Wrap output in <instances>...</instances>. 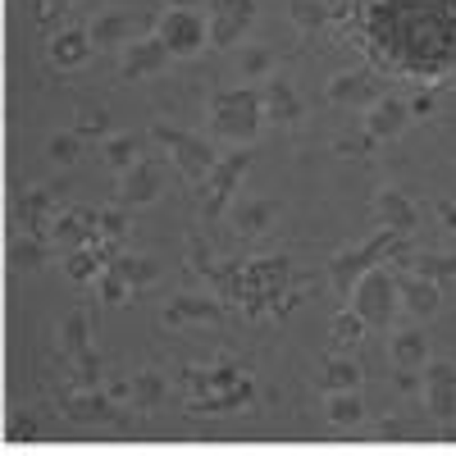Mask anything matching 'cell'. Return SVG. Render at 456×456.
<instances>
[{"label": "cell", "mask_w": 456, "mask_h": 456, "mask_svg": "<svg viewBox=\"0 0 456 456\" xmlns=\"http://www.w3.org/2000/svg\"><path fill=\"white\" fill-rule=\"evenodd\" d=\"M96 292H101V301H105V306H124V301H128V292H133V283H128L119 270H114V265H105V270H101V279H96Z\"/></svg>", "instance_id": "cell-33"}, {"label": "cell", "mask_w": 456, "mask_h": 456, "mask_svg": "<svg viewBox=\"0 0 456 456\" xmlns=\"http://www.w3.org/2000/svg\"><path fill=\"white\" fill-rule=\"evenodd\" d=\"M169 46L160 42V37H137V42H128L124 46V60H119V73L128 83H137V78H156V73H165L169 69Z\"/></svg>", "instance_id": "cell-6"}, {"label": "cell", "mask_w": 456, "mask_h": 456, "mask_svg": "<svg viewBox=\"0 0 456 456\" xmlns=\"http://www.w3.org/2000/svg\"><path fill=\"white\" fill-rule=\"evenodd\" d=\"M64 5H73V0H42V10H37V14H42V19H51V14H60Z\"/></svg>", "instance_id": "cell-43"}, {"label": "cell", "mask_w": 456, "mask_h": 456, "mask_svg": "<svg viewBox=\"0 0 456 456\" xmlns=\"http://www.w3.org/2000/svg\"><path fill=\"white\" fill-rule=\"evenodd\" d=\"M187 320H206V324H215V320H224V306L215 297H197V292H178L169 306H165V324L169 329H178V324H187Z\"/></svg>", "instance_id": "cell-17"}, {"label": "cell", "mask_w": 456, "mask_h": 456, "mask_svg": "<svg viewBox=\"0 0 456 456\" xmlns=\"http://www.w3.org/2000/svg\"><path fill=\"white\" fill-rule=\"evenodd\" d=\"M238 69L247 73V78H274V73H279L274 51H265V46H256V42L238 46Z\"/></svg>", "instance_id": "cell-30"}, {"label": "cell", "mask_w": 456, "mask_h": 456, "mask_svg": "<svg viewBox=\"0 0 456 456\" xmlns=\"http://www.w3.org/2000/svg\"><path fill=\"white\" fill-rule=\"evenodd\" d=\"M55 192H60V187H55ZM55 192H51V187H32V192L19 197L14 219H23V233L51 238V228H55Z\"/></svg>", "instance_id": "cell-10"}, {"label": "cell", "mask_w": 456, "mask_h": 456, "mask_svg": "<svg viewBox=\"0 0 456 456\" xmlns=\"http://www.w3.org/2000/svg\"><path fill=\"white\" fill-rule=\"evenodd\" d=\"M60 411L69 415L73 425H101V420H110V415H114V402L101 388H78V393H69L60 402Z\"/></svg>", "instance_id": "cell-16"}, {"label": "cell", "mask_w": 456, "mask_h": 456, "mask_svg": "<svg viewBox=\"0 0 456 456\" xmlns=\"http://www.w3.org/2000/svg\"><path fill=\"white\" fill-rule=\"evenodd\" d=\"M83 347H92V329H87V315L73 311L64 324H60V352L64 356H78Z\"/></svg>", "instance_id": "cell-31"}, {"label": "cell", "mask_w": 456, "mask_h": 456, "mask_svg": "<svg viewBox=\"0 0 456 456\" xmlns=\"http://www.w3.org/2000/svg\"><path fill=\"white\" fill-rule=\"evenodd\" d=\"M374 215H379V224H384V228H393V233H411L415 219H420L402 187H379V197H374Z\"/></svg>", "instance_id": "cell-15"}, {"label": "cell", "mask_w": 456, "mask_h": 456, "mask_svg": "<svg viewBox=\"0 0 456 456\" xmlns=\"http://www.w3.org/2000/svg\"><path fill=\"white\" fill-rule=\"evenodd\" d=\"M5 438H10V443H37V438H42V425H37L28 411H23V415H10Z\"/></svg>", "instance_id": "cell-39"}, {"label": "cell", "mask_w": 456, "mask_h": 456, "mask_svg": "<svg viewBox=\"0 0 456 456\" xmlns=\"http://www.w3.org/2000/svg\"><path fill=\"white\" fill-rule=\"evenodd\" d=\"M114 270L133 283V292L137 288H151V283L160 279V270H156V260H151V256H119V260H114Z\"/></svg>", "instance_id": "cell-32"}, {"label": "cell", "mask_w": 456, "mask_h": 456, "mask_svg": "<svg viewBox=\"0 0 456 456\" xmlns=\"http://www.w3.org/2000/svg\"><path fill=\"white\" fill-rule=\"evenodd\" d=\"M78 137H110V110L92 105L78 114Z\"/></svg>", "instance_id": "cell-38"}, {"label": "cell", "mask_w": 456, "mask_h": 456, "mask_svg": "<svg viewBox=\"0 0 456 456\" xmlns=\"http://www.w3.org/2000/svg\"><path fill=\"white\" fill-rule=\"evenodd\" d=\"M438 215H443V224H447V228H456V206H452V201H443V206H438Z\"/></svg>", "instance_id": "cell-45"}, {"label": "cell", "mask_w": 456, "mask_h": 456, "mask_svg": "<svg viewBox=\"0 0 456 456\" xmlns=\"http://www.w3.org/2000/svg\"><path fill=\"white\" fill-rule=\"evenodd\" d=\"M393 365L397 370H425L429 365V338H425V329H397L393 333Z\"/></svg>", "instance_id": "cell-20"}, {"label": "cell", "mask_w": 456, "mask_h": 456, "mask_svg": "<svg viewBox=\"0 0 456 456\" xmlns=\"http://www.w3.org/2000/svg\"><path fill=\"white\" fill-rule=\"evenodd\" d=\"M352 311L365 320V329H393L397 311H402V288L397 274H388L384 265L361 274V283L352 288Z\"/></svg>", "instance_id": "cell-2"}, {"label": "cell", "mask_w": 456, "mask_h": 456, "mask_svg": "<svg viewBox=\"0 0 456 456\" xmlns=\"http://www.w3.org/2000/svg\"><path fill=\"white\" fill-rule=\"evenodd\" d=\"M411 114H434V96H415L411 101Z\"/></svg>", "instance_id": "cell-44"}, {"label": "cell", "mask_w": 456, "mask_h": 456, "mask_svg": "<svg viewBox=\"0 0 456 456\" xmlns=\"http://www.w3.org/2000/svg\"><path fill=\"white\" fill-rule=\"evenodd\" d=\"M156 37L169 46V55H201L210 46V19H201L197 10H165L156 19Z\"/></svg>", "instance_id": "cell-5"}, {"label": "cell", "mask_w": 456, "mask_h": 456, "mask_svg": "<svg viewBox=\"0 0 456 456\" xmlns=\"http://www.w3.org/2000/svg\"><path fill=\"white\" fill-rule=\"evenodd\" d=\"M324 96H329L333 105H347V110H370V105L379 101V87L365 78V73H333L329 87H324Z\"/></svg>", "instance_id": "cell-14"}, {"label": "cell", "mask_w": 456, "mask_h": 456, "mask_svg": "<svg viewBox=\"0 0 456 456\" xmlns=\"http://www.w3.org/2000/svg\"><path fill=\"white\" fill-rule=\"evenodd\" d=\"M402 434H406V425H402V420H384V425H379V438H393V443H397Z\"/></svg>", "instance_id": "cell-42"}, {"label": "cell", "mask_w": 456, "mask_h": 456, "mask_svg": "<svg viewBox=\"0 0 456 456\" xmlns=\"http://www.w3.org/2000/svg\"><path fill=\"white\" fill-rule=\"evenodd\" d=\"M415 274H425V279H434V283H443V279H456V256H415Z\"/></svg>", "instance_id": "cell-35"}, {"label": "cell", "mask_w": 456, "mask_h": 456, "mask_svg": "<svg viewBox=\"0 0 456 456\" xmlns=\"http://www.w3.org/2000/svg\"><path fill=\"white\" fill-rule=\"evenodd\" d=\"M283 215V206L279 201H270V197H260V201H247V206H238L233 210V228L242 238H260V233H270L274 228V219Z\"/></svg>", "instance_id": "cell-19"}, {"label": "cell", "mask_w": 456, "mask_h": 456, "mask_svg": "<svg viewBox=\"0 0 456 456\" xmlns=\"http://www.w3.org/2000/svg\"><path fill=\"white\" fill-rule=\"evenodd\" d=\"M329 338H333V347H338V352H356V347H361V338H365V320H361L356 311H342V315H333Z\"/></svg>", "instance_id": "cell-29"}, {"label": "cell", "mask_w": 456, "mask_h": 456, "mask_svg": "<svg viewBox=\"0 0 456 456\" xmlns=\"http://www.w3.org/2000/svg\"><path fill=\"white\" fill-rule=\"evenodd\" d=\"M128 402H133L137 411H156V406L165 402V379H160L156 370L133 374V379H128Z\"/></svg>", "instance_id": "cell-22"}, {"label": "cell", "mask_w": 456, "mask_h": 456, "mask_svg": "<svg viewBox=\"0 0 456 456\" xmlns=\"http://www.w3.org/2000/svg\"><path fill=\"white\" fill-rule=\"evenodd\" d=\"M92 51H96V42H92V32H83V28H64V32L51 37V60L60 69H83L92 60Z\"/></svg>", "instance_id": "cell-18"}, {"label": "cell", "mask_w": 456, "mask_h": 456, "mask_svg": "<svg viewBox=\"0 0 456 456\" xmlns=\"http://www.w3.org/2000/svg\"><path fill=\"white\" fill-rule=\"evenodd\" d=\"M46 151H51V160H55V165H73V160L83 156V137H78V133H55Z\"/></svg>", "instance_id": "cell-36"}, {"label": "cell", "mask_w": 456, "mask_h": 456, "mask_svg": "<svg viewBox=\"0 0 456 456\" xmlns=\"http://www.w3.org/2000/svg\"><path fill=\"white\" fill-rule=\"evenodd\" d=\"M324 415H329V425H338V429H356V425L365 420V402H361V388H347V393H329V406H324Z\"/></svg>", "instance_id": "cell-21"}, {"label": "cell", "mask_w": 456, "mask_h": 456, "mask_svg": "<svg viewBox=\"0 0 456 456\" xmlns=\"http://www.w3.org/2000/svg\"><path fill=\"white\" fill-rule=\"evenodd\" d=\"M87 32H92L96 46H124L128 37H133V19L128 14H101Z\"/></svg>", "instance_id": "cell-27"}, {"label": "cell", "mask_w": 456, "mask_h": 456, "mask_svg": "<svg viewBox=\"0 0 456 456\" xmlns=\"http://www.w3.org/2000/svg\"><path fill=\"white\" fill-rule=\"evenodd\" d=\"M169 5H174V10H197L201 0H169Z\"/></svg>", "instance_id": "cell-46"}, {"label": "cell", "mask_w": 456, "mask_h": 456, "mask_svg": "<svg viewBox=\"0 0 456 456\" xmlns=\"http://www.w3.org/2000/svg\"><path fill=\"white\" fill-rule=\"evenodd\" d=\"M210 14H228V19H256V0H210Z\"/></svg>", "instance_id": "cell-40"}, {"label": "cell", "mask_w": 456, "mask_h": 456, "mask_svg": "<svg viewBox=\"0 0 456 456\" xmlns=\"http://www.w3.org/2000/svg\"><path fill=\"white\" fill-rule=\"evenodd\" d=\"M69 361H73V374H78V388H101L105 365H101V356H96L92 347H83L78 356H69Z\"/></svg>", "instance_id": "cell-34"}, {"label": "cell", "mask_w": 456, "mask_h": 456, "mask_svg": "<svg viewBox=\"0 0 456 456\" xmlns=\"http://www.w3.org/2000/svg\"><path fill=\"white\" fill-rule=\"evenodd\" d=\"M46 256H51V242L37 238V233H23V238L10 242V265L14 270H42Z\"/></svg>", "instance_id": "cell-24"}, {"label": "cell", "mask_w": 456, "mask_h": 456, "mask_svg": "<svg viewBox=\"0 0 456 456\" xmlns=\"http://www.w3.org/2000/svg\"><path fill=\"white\" fill-rule=\"evenodd\" d=\"M406 119H411V105H402L397 96H379L365 110V137L370 142H388V137H397L406 128Z\"/></svg>", "instance_id": "cell-12"}, {"label": "cell", "mask_w": 456, "mask_h": 456, "mask_svg": "<svg viewBox=\"0 0 456 456\" xmlns=\"http://www.w3.org/2000/svg\"><path fill=\"white\" fill-rule=\"evenodd\" d=\"M137 151H142V137L137 133H114V137H105V165L124 174V169L137 165Z\"/></svg>", "instance_id": "cell-28"}, {"label": "cell", "mask_w": 456, "mask_h": 456, "mask_svg": "<svg viewBox=\"0 0 456 456\" xmlns=\"http://www.w3.org/2000/svg\"><path fill=\"white\" fill-rule=\"evenodd\" d=\"M51 238H55V247H64V251L101 247V215H92V210H69V215L55 219Z\"/></svg>", "instance_id": "cell-8"}, {"label": "cell", "mask_w": 456, "mask_h": 456, "mask_svg": "<svg viewBox=\"0 0 456 456\" xmlns=\"http://www.w3.org/2000/svg\"><path fill=\"white\" fill-rule=\"evenodd\" d=\"M338 151H342V156H365L370 146H365L361 137H342V142H338Z\"/></svg>", "instance_id": "cell-41"}, {"label": "cell", "mask_w": 456, "mask_h": 456, "mask_svg": "<svg viewBox=\"0 0 456 456\" xmlns=\"http://www.w3.org/2000/svg\"><path fill=\"white\" fill-rule=\"evenodd\" d=\"M101 270H105V260H101L96 247H78V251L64 256V274L73 283H92V279H101Z\"/></svg>", "instance_id": "cell-25"}, {"label": "cell", "mask_w": 456, "mask_h": 456, "mask_svg": "<svg viewBox=\"0 0 456 456\" xmlns=\"http://www.w3.org/2000/svg\"><path fill=\"white\" fill-rule=\"evenodd\" d=\"M247 32H251V19L210 14V46H219V51H238V46H247Z\"/></svg>", "instance_id": "cell-23"}, {"label": "cell", "mask_w": 456, "mask_h": 456, "mask_svg": "<svg viewBox=\"0 0 456 456\" xmlns=\"http://www.w3.org/2000/svg\"><path fill=\"white\" fill-rule=\"evenodd\" d=\"M247 169H251V146H238L233 156H219V165L210 169V178L197 187L201 219H224V210H228V201L238 197Z\"/></svg>", "instance_id": "cell-3"}, {"label": "cell", "mask_w": 456, "mask_h": 456, "mask_svg": "<svg viewBox=\"0 0 456 456\" xmlns=\"http://www.w3.org/2000/svg\"><path fill=\"white\" fill-rule=\"evenodd\" d=\"M165 192V183H160V165H151V160H137L133 169L119 174V201L124 206H151Z\"/></svg>", "instance_id": "cell-11"}, {"label": "cell", "mask_w": 456, "mask_h": 456, "mask_svg": "<svg viewBox=\"0 0 456 456\" xmlns=\"http://www.w3.org/2000/svg\"><path fill=\"white\" fill-rule=\"evenodd\" d=\"M265 119V105L256 87H233V92H215L210 101V128L219 142H233V146H251Z\"/></svg>", "instance_id": "cell-1"}, {"label": "cell", "mask_w": 456, "mask_h": 456, "mask_svg": "<svg viewBox=\"0 0 456 456\" xmlns=\"http://www.w3.org/2000/svg\"><path fill=\"white\" fill-rule=\"evenodd\" d=\"M425 402L434 420H452L456 415V365L452 361H429L425 365Z\"/></svg>", "instance_id": "cell-7"}, {"label": "cell", "mask_w": 456, "mask_h": 456, "mask_svg": "<svg viewBox=\"0 0 456 456\" xmlns=\"http://www.w3.org/2000/svg\"><path fill=\"white\" fill-rule=\"evenodd\" d=\"M260 105H265V119L279 124V128H288V124L301 119V96H297V87L283 78V73L265 78V87H260Z\"/></svg>", "instance_id": "cell-9"}, {"label": "cell", "mask_w": 456, "mask_h": 456, "mask_svg": "<svg viewBox=\"0 0 456 456\" xmlns=\"http://www.w3.org/2000/svg\"><path fill=\"white\" fill-rule=\"evenodd\" d=\"M397 288H402V311L411 315V320H434L438 315V306H443V292H438V283L434 279H425V274H411V279H397Z\"/></svg>", "instance_id": "cell-13"}, {"label": "cell", "mask_w": 456, "mask_h": 456, "mask_svg": "<svg viewBox=\"0 0 456 456\" xmlns=\"http://www.w3.org/2000/svg\"><path fill=\"white\" fill-rule=\"evenodd\" d=\"M156 142L169 146L178 174L192 183V187H201V183L210 178V169L219 165V156H215L210 142H201L197 133H183V128H174V124H156Z\"/></svg>", "instance_id": "cell-4"}, {"label": "cell", "mask_w": 456, "mask_h": 456, "mask_svg": "<svg viewBox=\"0 0 456 456\" xmlns=\"http://www.w3.org/2000/svg\"><path fill=\"white\" fill-rule=\"evenodd\" d=\"M347 388H361V365L352 356H333L324 365V393H347Z\"/></svg>", "instance_id": "cell-26"}, {"label": "cell", "mask_w": 456, "mask_h": 456, "mask_svg": "<svg viewBox=\"0 0 456 456\" xmlns=\"http://www.w3.org/2000/svg\"><path fill=\"white\" fill-rule=\"evenodd\" d=\"M288 14H292V23H297L301 32H315V28L324 23V5H320V0H292Z\"/></svg>", "instance_id": "cell-37"}]
</instances>
